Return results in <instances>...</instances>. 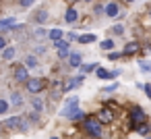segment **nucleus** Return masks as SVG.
I'll use <instances>...</instances> for the list:
<instances>
[{"label": "nucleus", "instance_id": "nucleus-19", "mask_svg": "<svg viewBox=\"0 0 151 139\" xmlns=\"http://www.w3.org/2000/svg\"><path fill=\"white\" fill-rule=\"evenodd\" d=\"M31 106H33V110H35V112H40V110L44 108V102H42V98H33Z\"/></svg>", "mask_w": 151, "mask_h": 139}, {"label": "nucleus", "instance_id": "nucleus-14", "mask_svg": "<svg viewBox=\"0 0 151 139\" xmlns=\"http://www.w3.org/2000/svg\"><path fill=\"white\" fill-rule=\"evenodd\" d=\"M9 27H15V19H0V29H9Z\"/></svg>", "mask_w": 151, "mask_h": 139}, {"label": "nucleus", "instance_id": "nucleus-26", "mask_svg": "<svg viewBox=\"0 0 151 139\" xmlns=\"http://www.w3.org/2000/svg\"><path fill=\"white\" fill-rule=\"evenodd\" d=\"M58 56H60V58H64V56H68V44H66L64 48H58Z\"/></svg>", "mask_w": 151, "mask_h": 139}, {"label": "nucleus", "instance_id": "nucleus-1", "mask_svg": "<svg viewBox=\"0 0 151 139\" xmlns=\"http://www.w3.org/2000/svg\"><path fill=\"white\" fill-rule=\"evenodd\" d=\"M83 129L91 135V137H95V139H99L101 137V122H99V118H85L83 120Z\"/></svg>", "mask_w": 151, "mask_h": 139}, {"label": "nucleus", "instance_id": "nucleus-28", "mask_svg": "<svg viewBox=\"0 0 151 139\" xmlns=\"http://www.w3.org/2000/svg\"><path fill=\"white\" fill-rule=\"evenodd\" d=\"M33 2H35V0H19V4H21L23 9H27V7H31Z\"/></svg>", "mask_w": 151, "mask_h": 139}, {"label": "nucleus", "instance_id": "nucleus-2", "mask_svg": "<svg viewBox=\"0 0 151 139\" xmlns=\"http://www.w3.org/2000/svg\"><path fill=\"white\" fill-rule=\"evenodd\" d=\"M25 87H27V91H31L35 96V93H40V91H44L48 87V81L46 79H27L25 81Z\"/></svg>", "mask_w": 151, "mask_h": 139}, {"label": "nucleus", "instance_id": "nucleus-27", "mask_svg": "<svg viewBox=\"0 0 151 139\" xmlns=\"http://www.w3.org/2000/svg\"><path fill=\"white\" fill-rule=\"evenodd\" d=\"M68 118H73V120H77V118H83V110H79V108H77V110H75V112H73Z\"/></svg>", "mask_w": 151, "mask_h": 139}, {"label": "nucleus", "instance_id": "nucleus-5", "mask_svg": "<svg viewBox=\"0 0 151 139\" xmlns=\"http://www.w3.org/2000/svg\"><path fill=\"white\" fill-rule=\"evenodd\" d=\"M95 75H97L99 79H116L120 73H118V71H106L104 67H97V69H95Z\"/></svg>", "mask_w": 151, "mask_h": 139}, {"label": "nucleus", "instance_id": "nucleus-15", "mask_svg": "<svg viewBox=\"0 0 151 139\" xmlns=\"http://www.w3.org/2000/svg\"><path fill=\"white\" fill-rule=\"evenodd\" d=\"M64 19H66V23H73V21L77 19V11H75V9H68V11L64 13Z\"/></svg>", "mask_w": 151, "mask_h": 139}, {"label": "nucleus", "instance_id": "nucleus-32", "mask_svg": "<svg viewBox=\"0 0 151 139\" xmlns=\"http://www.w3.org/2000/svg\"><path fill=\"white\" fill-rule=\"evenodd\" d=\"M2 48H6V40H4L2 35H0V50H2Z\"/></svg>", "mask_w": 151, "mask_h": 139}, {"label": "nucleus", "instance_id": "nucleus-24", "mask_svg": "<svg viewBox=\"0 0 151 139\" xmlns=\"http://www.w3.org/2000/svg\"><path fill=\"white\" fill-rule=\"evenodd\" d=\"M112 48H114V42L112 40H104L101 42V50H112Z\"/></svg>", "mask_w": 151, "mask_h": 139}, {"label": "nucleus", "instance_id": "nucleus-9", "mask_svg": "<svg viewBox=\"0 0 151 139\" xmlns=\"http://www.w3.org/2000/svg\"><path fill=\"white\" fill-rule=\"evenodd\" d=\"M81 83H83V75H81V77H75V79H70V81H68V83L64 85V89H66V91H70V89L79 87Z\"/></svg>", "mask_w": 151, "mask_h": 139}, {"label": "nucleus", "instance_id": "nucleus-37", "mask_svg": "<svg viewBox=\"0 0 151 139\" xmlns=\"http://www.w3.org/2000/svg\"><path fill=\"white\" fill-rule=\"evenodd\" d=\"M52 139H58V137H52Z\"/></svg>", "mask_w": 151, "mask_h": 139}, {"label": "nucleus", "instance_id": "nucleus-34", "mask_svg": "<svg viewBox=\"0 0 151 139\" xmlns=\"http://www.w3.org/2000/svg\"><path fill=\"white\" fill-rule=\"evenodd\" d=\"M85 2H91V0H85Z\"/></svg>", "mask_w": 151, "mask_h": 139}, {"label": "nucleus", "instance_id": "nucleus-3", "mask_svg": "<svg viewBox=\"0 0 151 139\" xmlns=\"http://www.w3.org/2000/svg\"><path fill=\"white\" fill-rule=\"evenodd\" d=\"M130 118H132V125H145L147 122V114L141 110V106H134L130 110Z\"/></svg>", "mask_w": 151, "mask_h": 139}, {"label": "nucleus", "instance_id": "nucleus-23", "mask_svg": "<svg viewBox=\"0 0 151 139\" xmlns=\"http://www.w3.org/2000/svg\"><path fill=\"white\" fill-rule=\"evenodd\" d=\"M9 108H11V104H9L6 100H0V114H4V112H9Z\"/></svg>", "mask_w": 151, "mask_h": 139}, {"label": "nucleus", "instance_id": "nucleus-11", "mask_svg": "<svg viewBox=\"0 0 151 139\" xmlns=\"http://www.w3.org/2000/svg\"><path fill=\"white\" fill-rule=\"evenodd\" d=\"M81 58H83V56L75 52V54H70V56H68V64H70V67H81V64H83V62H81Z\"/></svg>", "mask_w": 151, "mask_h": 139}, {"label": "nucleus", "instance_id": "nucleus-29", "mask_svg": "<svg viewBox=\"0 0 151 139\" xmlns=\"http://www.w3.org/2000/svg\"><path fill=\"white\" fill-rule=\"evenodd\" d=\"M120 56H122L120 52H110V56H108V58H110V60H118Z\"/></svg>", "mask_w": 151, "mask_h": 139}, {"label": "nucleus", "instance_id": "nucleus-20", "mask_svg": "<svg viewBox=\"0 0 151 139\" xmlns=\"http://www.w3.org/2000/svg\"><path fill=\"white\" fill-rule=\"evenodd\" d=\"M48 35H50V40H54V42H56V40H62V31H60V29H52Z\"/></svg>", "mask_w": 151, "mask_h": 139}, {"label": "nucleus", "instance_id": "nucleus-16", "mask_svg": "<svg viewBox=\"0 0 151 139\" xmlns=\"http://www.w3.org/2000/svg\"><path fill=\"white\" fill-rule=\"evenodd\" d=\"M11 104H13L15 108H19V106L23 104V98H21L19 93H13V96H11Z\"/></svg>", "mask_w": 151, "mask_h": 139}, {"label": "nucleus", "instance_id": "nucleus-12", "mask_svg": "<svg viewBox=\"0 0 151 139\" xmlns=\"http://www.w3.org/2000/svg\"><path fill=\"white\" fill-rule=\"evenodd\" d=\"M62 89H64V85H62L60 81H56V83H54V93H52V100H58V98H60V93H62Z\"/></svg>", "mask_w": 151, "mask_h": 139}, {"label": "nucleus", "instance_id": "nucleus-25", "mask_svg": "<svg viewBox=\"0 0 151 139\" xmlns=\"http://www.w3.org/2000/svg\"><path fill=\"white\" fill-rule=\"evenodd\" d=\"M95 69H97L95 64H81V71H83V73H91V71H95Z\"/></svg>", "mask_w": 151, "mask_h": 139}, {"label": "nucleus", "instance_id": "nucleus-18", "mask_svg": "<svg viewBox=\"0 0 151 139\" xmlns=\"http://www.w3.org/2000/svg\"><path fill=\"white\" fill-rule=\"evenodd\" d=\"M2 58H4V60H11V58H15V48H4V52H2Z\"/></svg>", "mask_w": 151, "mask_h": 139}, {"label": "nucleus", "instance_id": "nucleus-39", "mask_svg": "<svg viewBox=\"0 0 151 139\" xmlns=\"http://www.w3.org/2000/svg\"><path fill=\"white\" fill-rule=\"evenodd\" d=\"M149 139H151V137H149Z\"/></svg>", "mask_w": 151, "mask_h": 139}, {"label": "nucleus", "instance_id": "nucleus-21", "mask_svg": "<svg viewBox=\"0 0 151 139\" xmlns=\"http://www.w3.org/2000/svg\"><path fill=\"white\" fill-rule=\"evenodd\" d=\"M149 129H151V127H149L147 122H145V125H137V133H139V135H147Z\"/></svg>", "mask_w": 151, "mask_h": 139}, {"label": "nucleus", "instance_id": "nucleus-4", "mask_svg": "<svg viewBox=\"0 0 151 139\" xmlns=\"http://www.w3.org/2000/svg\"><path fill=\"white\" fill-rule=\"evenodd\" d=\"M77 106H79V98L77 96H70L68 100H66V106H64V110L60 112L62 116H70L75 110H77Z\"/></svg>", "mask_w": 151, "mask_h": 139}, {"label": "nucleus", "instance_id": "nucleus-13", "mask_svg": "<svg viewBox=\"0 0 151 139\" xmlns=\"http://www.w3.org/2000/svg\"><path fill=\"white\" fill-rule=\"evenodd\" d=\"M21 122H23V120H21V118H19V116H13V118H9V120H6V122H4V125H6V127H9V129H17V127H19V125H21Z\"/></svg>", "mask_w": 151, "mask_h": 139}, {"label": "nucleus", "instance_id": "nucleus-33", "mask_svg": "<svg viewBox=\"0 0 151 139\" xmlns=\"http://www.w3.org/2000/svg\"><path fill=\"white\" fill-rule=\"evenodd\" d=\"M122 31H124V29H122L120 25H116V27H114V33H122Z\"/></svg>", "mask_w": 151, "mask_h": 139}, {"label": "nucleus", "instance_id": "nucleus-7", "mask_svg": "<svg viewBox=\"0 0 151 139\" xmlns=\"http://www.w3.org/2000/svg\"><path fill=\"white\" fill-rule=\"evenodd\" d=\"M104 13H106L108 17H118V13H120V7H118L116 2H110V4L104 9Z\"/></svg>", "mask_w": 151, "mask_h": 139}, {"label": "nucleus", "instance_id": "nucleus-8", "mask_svg": "<svg viewBox=\"0 0 151 139\" xmlns=\"http://www.w3.org/2000/svg\"><path fill=\"white\" fill-rule=\"evenodd\" d=\"M15 79L17 81H27V69L25 67H15Z\"/></svg>", "mask_w": 151, "mask_h": 139}, {"label": "nucleus", "instance_id": "nucleus-31", "mask_svg": "<svg viewBox=\"0 0 151 139\" xmlns=\"http://www.w3.org/2000/svg\"><path fill=\"white\" fill-rule=\"evenodd\" d=\"M143 89H145V96L151 100V85H143Z\"/></svg>", "mask_w": 151, "mask_h": 139}, {"label": "nucleus", "instance_id": "nucleus-6", "mask_svg": "<svg viewBox=\"0 0 151 139\" xmlns=\"http://www.w3.org/2000/svg\"><path fill=\"white\" fill-rule=\"evenodd\" d=\"M97 118H99V122H101V125H110V122L114 120V114H112V110H110V108H101V112L97 114Z\"/></svg>", "mask_w": 151, "mask_h": 139}, {"label": "nucleus", "instance_id": "nucleus-38", "mask_svg": "<svg viewBox=\"0 0 151 139\" xmlns=\"http://www.w3.org/2000/svg\"><path fill=\"white\" fill-rule=\"evenodd\" d=\"M149 15H151V11H149Z\"/></svg>", "mask_w": 151, "mask_h": 139}, {"label": "nucleus", "instance_id": "nucleus-17", "mask_svg": "<svg viewBox=\"0 0 151 139\" xmlns=\"http://www.w3.org/2000/svg\"><path fill=\"white\" fill-rule=\"evenodd\" d=\"M79 42H81V44H91V42H95V35H93V33L81 35V38H79Z\"/></svg>", "mask_w": 151, "mask_h": 139}, {"label": "nucleus", "instance_id": "nucleus-36", "mask_svg": "<svg viewBox=\"0 0 151 139\" xmlns=\"http://www.w3.org/2000/svg\"><path fill=\"white\" fill-rule=\"evenodd\" d=\"M126 2H132V0H126Z\"/></svg>", "mask_w": 151, "mask_h": 139}, {"label": "nucleus", "instance_id": "nucleus-10", "mask_svg": "<svg viewBox=\"0 0 151 139\" xmlns=\"http://www.w3.org/2000/svg\"><path fill=\"white\" fill-rule=\"evenodd\" d=\"M137 52H139V44H137V42H130V44H126V48H124L122 54L130 56V54H137Z\"/></svg>", "mask_w": 151, "mask_h": 139}, {"label": "nucleus", "instance_id": "nucleus-35", "mask_svg": "<svg viewBox=\"0 0 151 139\" xmlns=\"http://www.w3.org/2000/svg\"><path fill=\"white\" fill-rule=\"evenodd\" d=\"M0 131H2V125H0Z\"/></svg>", "mask_w": 151, "mask_h": 139}, {"label": "nucleus", "instance_id": "nucleus-30", "mask_svg": "<svg viewBox=\"0 0 151 139\" xmlns=\"http://www.w3.org/2000/svg\"><path fill=\"white\" fill-rule=\"evenodd\" d=\"M25 62H27V67H35V64H37L33 56H27V60H25Z\"/></svg>", "mask_w": 151, "mask_h": 139}, {"label": "nucleus", "instance_id": "nucleus-22", "mask_svg": "<svg viewBox=\"0 0 151 139\" xmlns=\"http://www.w3.org/2000/svg\"><path fill=\"white\" fill-rule=\"evenodd\" d=\"M46 19H48V13H46V11H40V13L35 15V21H37V23H44Z\"/></svg>", "mask_w": 151, "mask_h": 139}]
</instances>
